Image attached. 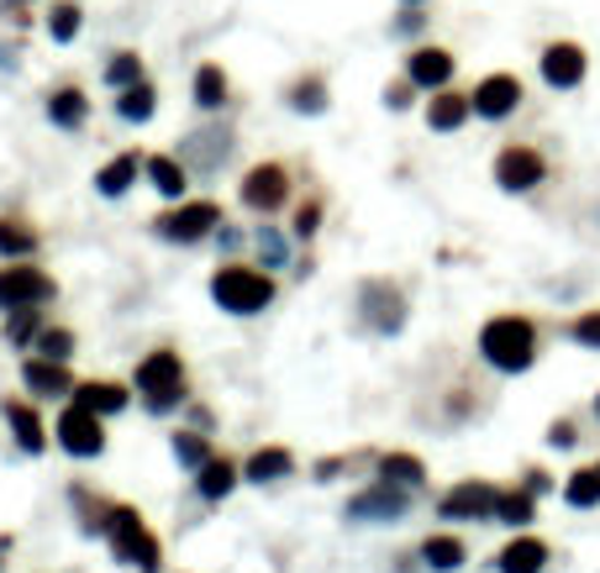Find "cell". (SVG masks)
<instances>
[{
  "label": "cell",
  "instance_id": "obj_1",
  "mask_svg": "<svg viewBox=\"0 0 600 573\" xmlns=\"http://www.w3.org/2000/svg\"><path fill=\"white\" fill-rule=\"evenodd\" d=\"M211 300L232 316H259L263 305L274 300V279L259 274V269H242V263H227L211 279Z\"/></svg>",
  "mask_w": 600,
  "mask_h": 573
},
{
  "label": "cell",
  "instance_id": "obj_2",
  "mask_svg": "<svg viewBox=\"0 0 600 573\" xmlns=\"http://www.w3.org/2000/svg\"><path fill=\"white\" fill-rule=\"evenodd\" d=\"M480 353L496 369H506V374H521L532 363V353H538V332H532V321H521V316H496L480 332Z\"/></svg>",
  "mask_w": 600,
  "mask_h": 573
},
{
  "label": "cell",
  "instance_id": "obj_3",
  "mask_svg": "<svg viewBox=\"0 0 600 573\" xmlns=\"http://www.w3.org/2000/svg\"><path fill=\"white\" fill-rule=\"evenodd\" d=\"M106 521H111V547H117L121 563H138V569H148V573L159 569V563H163L159 536L142 526V515L132 511V505H117Z\"/></svg>",
  "mask_w": 600,
  "mask_h": 573
},
{
  "label": "cell",
  "instance_id": "obj_4",
  "mask_svg": "<svg viewBox=\"0 0 600 573\" xmlns=\"http://www.w3.org/2000/svg\"><path fill=\"white\" fill-rule=\"evenodd\" d=\"M138 390L148 395L153 411H174L184 405V369L174 353H153L138 363Z\"/></svg>",
  "mask_w": 600,
  "mask_h": 573
},
{
  "label": "cell",
  "instance_id": "obj_5",
  "mask_svg": "<svg viewBox=\"0 0 600 573\" xmlns=\"http://www.w3.org/2000/svg\"><path fill=\"white\" fill-rule=\"evenodd\" d=\"M153 227H159V238H169V242H200L221 227V211H217V200H196V205H180L174 217H159Z\"/></svg>",
  "mask_w": 600,
  "mask_h": 573
},
{
  "label": "cell",
  "instance_id": "obj_6",
  "mask_svg": "<svg viewBox=\"0 0 600 573\" xmlns=\"http://www.w3.org/2000/svg\"><path fill=\"white\" fill-rule=\"evenodd\" d=\"M542 174H548V163H542L538 148H506L496 159V179H500V190H511V195H521V190H538Z\"/></svg>",
  "mask_w": 600,
  "mask_h": 573
},
{
  "label": "cell",
  "instance_id": "obj_7",
  "mask_svg": "<svg viewBox=\"0 0 600 573\" xmlns=\"http://www.w3.org/2000/svg\"><path fill=\"white\" fill-rule=\"evenodd\" d=\"M284 195H290V174H284V163H259V169H248L242 179V205H253V211H280Z\"/></svg>",
  "mask_w": 600,
  "mask_h": 573
},
{
  "label": "cell",
  "instance_id": "obj_8",
  "mask_svg": "<svg viewBox=\"0 0 600 573\" xmlns=\"http://www.w3.org/2000/svg\"><path fill=\"white\" fill-rule=\"evenodd\" d=\"M411 511V494L400 490V484H374V490H363L348 500V521H400V515Z\"/></svg>",
  "mask_w": 600,
  "mask_h": 573
},
{
  "label": "cell",
  "instance_id": "obj_9",
  "mask_svg": "<svg viewBox=\"0 0 600 573\" xmlns=\"http://www.w3.org/2000/svg\"><path fill=\"white\" fill-rule=\"evenodd\" d=\"M500 505V490H490V484H480V479H469V484H459V490L442 494V521H484V515H496Z\"/></svg>",
  "mask_w": 600,
  "mask_h": 573
},
{
  "label": "cell",
  "instance_id": "obj_10",
  "mask_svg": "<svg viewBox=\"0 0 600 573\" xmlns=\"http://www.w3.org/2000/svg\"><path fill=\"white\" fill-rule=\"evenodd\" d=\"M53 295V279L38 269H0V311H21V305H42Z\"/></svg>",
  "mask_w": 600,
  "mask_h": 573
},
{
  "label": "cell",
  "instance_id": "obj_11",
  "mask_svg": "<svg viewBox=\"0 0 600 573\" xmlns=\"http://www.w3.org/2000/svg\"><path fill=\"white\" fill-rule=\"evenodd\" d=\"M59 442H63V453H74V458H96L100 448H106V436H100L96 411H84V405H69V411L59 415Z\"/></svg>",
  "mask_w": 600,
  "mask_h": 573
},
{
  "label": "cell",
  "instance_id": "obj_12",
  "mask_svg": "<svg viewBox=\"0 0 600 573\" xmlns=\"http://www.w3.org/2000/svg\"><path fill=\"white\" fill-rule=\"evenodd\" d=\"M584 48L580 42H548L542 48V80L553 84V90H574L584 80Z\"/></svg>",
  "mask_w": 600,
  "mask_h": 573
},
{
  "label": "cell",
  "instance_id": "obj_13",
  "mask_svg": "<svg viewBox=\"0 0 600 573\" xmlns=\"http://www.w3.org/2000/svg\"><path fill=\"white\" fill-rule=\"evenodd\" d=\"M517 105H521V80L517 74H484L480 90H474V117H484V121L511 117Z\"/></svg>",
  "mask_w": 600,
  "mask_h": 573
},
{
  "label": "cell",
  "instance_id": "obj_14",
  "mask_svg": "<svg viewBox=\"0 0 600 573\" xmlns=\"http://www.w3.org/2000/svg\"><path fill=\"white\" fill-rule=\"evenodd\" d=\"M363 316L374 321L380 332H400V321H406V300H400L396 284H384V279L363 284Z\"/></svg>",
  "mask_w": 600,
  "mask_h": 573
},
{
  "label": "cell",
  "instance_id": "obj_15",
  "mask_svg": "<svg viewBox=\"0 0 600 573\" xmlns=\"http://www.w3.org/2000/svg\"><path fill=\"white\" fill-rule=\"evenodd\" d=\"M453 53L448 48H417L411 59H406V80H417L421 90H442V84L453 80Z\"/></svg>",
  "mask_w": 600,
  "mask_h": 573
},
{
  "label": "cell",
  "instance_id": "obj_16",
  "mask_svg": "<svg viewBox=\"0 0 600 573\" xmlns=\"http://www.w3.org/2000/svg\"><path fill=\"white\" fill-rule=\"evenodd\" d=\"M21 379H27L32 395H69L74 390V379H69V369H63L59 358H27L21 363Z\"/></svg>",
  "mask_w": 600,
  "mask_h": 573
},
{
  "label": "cell",
  "instance_id": "obj_17",
  "mask_svg": "<svg viewBox=\"0 0 600 573\" xmlns=\"http://www.w3.org/2000/svg\"><path fill=\"white\" fill-rule=\"evenodd\" d=\"M469 117H474V96H459V90H438V100L427 105V127L432 132H459Z\"/></svg>",
  "mask_w": 600,
  "mask_h": 573
},
{
  "label": "cell",
  "instance_id": "obj_18",
  "mask_svg": "<svg viewBox=\"0 0 600 573\" xmlns=\"http://www.w3.org/2000/svg\"><path fill=\"white\" fill-rule=\"evenodd\" d=\"M500 573H542V563H548V547H542L538 536H517L506 553L496 557Z\"/></svg>",
  "mask_w": 600,
  "mask_h": 573
},
{
  "label": "cell",
  "instance_id": "obj_19",
  "mask_svg": "<svg viewBox=\"0 0 600 573\" xmlns=\"http://www.w3.org/2000/svg\"><path fill=\"white\" fill-rule=\"evenodd\" d=\"M296 469V458L284 453V448H259V453L242 463V479H253V484H274V479H284Z\"/></svg>",
  "mask_w": 600,
  "mask_h": 573
},
{
  "label": "cell",
  "instance_id": "obj_20",
  "mask_svg": "<svg viewBox=\"0 0 600 573\" xmlns=\"http://www.w3.org/2000/svg\"><path fill=\"white\" fill-rule=\"evenodd\" d=\"M74 405H84V411H96V415H111V411L127 405V390H121V384H100V379H90V384L74 390Z\"/></svg>",
  "mask_w": 600,
  "mask_h": 573
},
{
  "label": "cell",
  "instance_id": "obj_21",
  "mask_svg": "<svg viewBox=\"0 0 600 573\" xmlns=\"http://www.w3.org/2000/svg\"><path fill=\"white\" fill-rule=\"evenodd\" d=\"M421 563L438 569V573L463 569V542L459 536H427V542H421Z\"/></svg>",
  "mask_w": 600,
  "mask_h": 573
},
{
  "label": "cell",
  "instance_id": "obj_22",
  "mask_svg": "<svg viewBox=\"0 0 600 573\" xmlns=\"http://www.w3.org/2000/svg\"><path fill=\"white\" fill-rule=\"evenodd\" d=\"M227 127H217V132H200V138H190L184 142V159L190 163H200V169H217L221 159H227Z\"/></svg>",
  "mask_w": 600,
  "mask_h": 573
},
{
  "label": "cell",
  "instance_id": "obj_23",
  "mask_svg": "<svg viewBox=\"0 0 600 573\" xmlns=\"http://www.w3.org/2000/svg\"><path fill=\"white\" fill-rule=\"evenodd\" d=\"M48 117L59 121L63 132L84 127V117H90V105H84V90H53V100H48Z\"/></svg>",
  "mask_w": 600,
  "mask_h": 573
},
{
  "label": "cell",
  "instance_id": "obj_24",
  "mask_svg": "<svg viewBox=\"0 0 600 573\" xmlns=\"http://www.w3.org/2000/svg\"><path fill=\"white\" fill-rule=\"evenodd\" d=\"M421 474H427V469H421V458H411V453H384V458H380V479H384V484L417 490Z\"/></svg>",
  "mask_w": 600,
  "mask_h": 573
},
{
  "label": "cell",
  "instance_id": "obj_25",
  "mask_svg": "<svg viewBox=\"0 0 600 573\" xmlns=\"http://www.w3.org/2000/svg\"><path fill=\"white\" fill-rule=\"evenodd\" d=\"M153 105H159V96H153V84H127V90H117V117L127 121H148L153 117Z\"/></svg>",
  "mask_w": 600,
  "mask_h": 573
},
{
  "label": "cell",
  "instance_id": "obj_26",
  "mask_svg": "<svg viewBox=\"0 0 600 573\" xmlns=\"http://www.w3.org/2000/svg\"><path fill=\"white\" fill-rule=\"evenodd\" d=\"M196 105L200 111H221L227 105V74H221L217 63L196 69Z\"/></svg>",
  "mask_w": 600,
  "mask_h": 573
},
{
  "label": "cell",
  "instance_id": "obj_27",
  "mask_svg": "<svg viewBox=\"0 0 600 573\" xmlns=\"http://www.w3.org/2000/svg\"><path fill=\"white\" fill-rule=\"evenodd\" d=\"M196 484H200V494H206V500H221V494L238 484V463H227V458H211V463H206V469L196 474Z\"/></svg>",
  "mask_w": 600,
  "mask_h": 573
},
{
  "label": "cell",
  "instance_id": "obj_28",
  "mask_svg": "<svg viewBox=\"0 0 600 573\" xmlns=\"http://www.w3.org/2000/svg\"><path fill=\"white\" fill-rule=\"evenodd\" d=\"M132 179H138V159H132V153H121V159H111L96 174V190H100V195H121Z\"/></svg>",
  "mask_w": 600,
  "mask_h": 573
},
{
  "label": "cell",
  "instance_id": "obj_29",
  "mask_svg": "<svg viewBox=\"0 0 600 573\" xmlns=\"http://www.w3.org/2000/svg\"><path fill=\"white\" fill-rule=\"evenodd\" d=\"M148 179H153V190L159 195H184V163L180 159H148Z\"/></svg>",
  "mask_w": 600,
  "mask_h": 573
},
{
  "label": "cell",
  "instance_id": "obj_30",
  "mask_svg": "<svg viewBox=\"0 0 600 573\" xmlns=\"http://www.w3.org/2000/svg\"><path fill=\"white\" fill-rule=\"evenodd\" d=\"M563 500H569V505H580V511L600 505V469H580V474H569V484H563Z\"/></svg>",
  "mask_w": 600,
  "mask_h": 573
},
{
  "label": "cell",
  "instance_id": "obj_31",
  "mask_svg": "<svg viewBox=\"0 0 600 573\" xmlns=\"http://www.w3.org/2000/svg\"><path fill=\"white\" fill-rule=\"evenodd\" d=\"M6 421H11V432H17V442L27 453H42V421L27 405H6Z\"/></svg>",
  "mask_w": 600,
  "mask_h": 573
},
{
  "label": "cell",
  "instance_id": "obj_32",
  "mask_svg": "<svg viewBox=\"0 0 600 573\" xmlns=\"http://www.w3.org/2000/svg\"><path fill=\"white\" fill-rule=\"evenodd\" d=\"M290 105H296L300 117H317V111H327V84H321L317 74H306V80L290 90Z\"/></svg>",
  "mask_w": 600,
  "mask_h": 573
},
{
  "label": "cell",
  "instance_id": "obj_33",
  "mask_svg": "<svg viewBox=\"0 0 600 573\" xmlns=\"http://www.w3.org/2000/svg\"><path fill=\"white\" fill-rule=\"evenodd\" d=\"M32 248H38V232H32V227H21V221H0V253L27 258Z\"/></svg>",
  "mask_w": 600,
  "mask_h": 573
},
{
  "label": "cell",
  "instance_id": "obj_34",
  "mask_svg": "<svg viewBox=\"0 0 600 573\" xmlns=\"http://www.w3.org/2000/svg\"><path fill=\"white\" fill-rule=\"evenodd\" d=\"M174 453H180V463L190 469V474H200V469L211 463V448H206V436H196V432H180V436H174Z\"/></svg>",
  "mask_w": 600,
  "mask_h": 573
},
{
  "label": "cell",
  "instance_id": "obj_35",
  "mask_svg": "<svg viewBox=\"0 0 600 573\" xmlns=\"http://www.w3.org/2000/svg\"><path fill=\"white\" fill-rule=\"evenodd\" d=\"M48 32H53V42H74V38H80V6H69V0L53 6V11H48Z\"/></svg>",
  "mask_w": 600,
  "mask_h": 573
},
{
  "label": "cell",
  "instance_id": "obj_36",
  "mask_svg": "<svg viewBox=\"0 0 600 573\" xmlns=\"http://www.w3.org/2000/svg\"><path fill=\"white\" fill-rule=\"evenodd\" d=\"M138 80H142L138 53H117V59L106 63V84H111V90H127V84H138Z\"/></svg>",
  "mask_w": 600,
  "mask_h": 573
},
{
  "label": "cell",
  "instance_id": "obj_37",
  "mask_svg": "<svg viewBox=\"0 0 600 573\" xmlns=\"http://www.w3.org/2000/svg\"><path fill=\"white\" fill-rule=\"evenodd\" d=\"M496 515L506 521V526H527V521H532V490H521V494H500Z\"/></svg>",
  "mask_w": 600,
  "mask_h": 573
},
{
  "label": "cell",
  "instance_id": "obj_38",
  "mask_svg": "<svg viewBox=\"0 0 600 573\" xmlns=\"http://www.w3.org/2000/svg\"><path fill=\"white\" fill-rule=\"evenodd\" d=\"M38 353L42 358H59V363H63V358L74 353V336L59 332V326H53V332H38Z\"/></svg>",
  "mask_w": 600,
  "mask_h": 573
},
{
  "label": "cell",
  "instance_id": "obj_39",
  "mask_svg": "<svg viewBox=\"0 0 600 573\" xmlns=\"http://www.w3.org/2000/svg\"><path fill=\"white\" fill-rule=\"evenodd\" d=\"M27 336H38V305L11 311V342H27Z\"/></svg>",
  "mask_w": 600,
  "mask_h": 573
},
{
  "label": "cell",
  "instance_id": "obj_40",
  "mask_svg": "<svg viewBox=\"0 0 600 573\" xmlns=\"http://www.w3.org/2000/svg\"><path fill=\"white\" fill-rule=\"evenodd\" d=\"M574 336H580L584 348H600V311H584V316L574 321Z\"/></svg>",
  "mask_w": 600,
  "mask_h": 573
},
{
  "label": "cell",
  "instance_id": "obj_41",
  "mask_svg": "<svg viewBox=\"0 0 600 573\" xmlns=\"http://www.w3.org/2000/svg\"><path fill=\"white\" fill-rule=\"evenodd\" d=\"M263 269H284V238L280 232H263Z\"/></svg>",
  "mask_w": 600,
  "mask_h": 573
},
{
  "label": "cell",
  "instance_id": "obj_42",
  "mask_svg": "<svg viewBox=\"0 0 600 573\" xmlns=\"http://www.w3.org/2000/svg\"><path fill=\"white\" fill-rule=\"evenodd\" d=\"M411 90H417V80L390 84V90H384V105H390V111H406V105H411Z\"/></svg>",
  "mask_w": 600,
  "mask_h": 573
},
{
  "label": "cell",
  "instance_id": "obj_43",
  "mask_svg": "<svg viewBox=\"0 0 600 573\" xmlns=\"http://www.w3.org/2000/svg\"><path fill=\"white\" fill-rule=\"evenodd\" d=\"M296 232H300V238H311V232H317V205H306V211L296 217Z\"/></svg>",
  "mask_w": 600,
  "mask_h": 573
},
{
  "label": "cell",
  "instance_id": "obj_44",
  "mask_svg": "<svg viewBox=\"0 0 600 573\" xmlns=\"http://www.w3.org/2000/svg\"><path fill=\"white\" fill-rule=\"evenodd\" d=\"M548 442H553V448H574V426H569V421H559V426H553V436H548Z\"/></svg>",
  "mask_w": 600,
  "mask_h": 573
},
{
  "label": "cell",
  "instance_id": "obj_45",
  "mask_svg": "<svg viewBox=\"0 0 600 573\" xmlns=\"http://www.w3.org/2000/svg\"><path fill=\"white\" fill-rule=\"evenodd\" d=\"M6 547H11V542H0V557H6Z\"/></svg>",
  "mask_w": 600,
  "mask_h": 573
},
{
  "label": "cell",
  "instance_id": "obj_46",
  "mask_svg": "<svg viewBox=\"0 0 600 573\" xmlns=\"http://www.w3.org/2000/svg\"><path fill=\"white\" fill-rule=\"evenodd\" d=\"M406 6H421V0H406Z\"/></svg>",
  "mask_w": 600,
  "mask_h": 573
},
{
  "label": "cell",
  "instance_id": "obj_47",
  "mask_svg": "<svg viewBox=\"0 0 600 573\" xmlns=\"http://www.w3.org/2000/svg\"><path fill=\"white\" fill-rule=\"evenodd\" d=\"M6 6H21V0H6Z\"/></svg>",
  "mask_w": 600,
  "mask_h": 573
},
{
  "label": "cell",
  "instance_id": "obj_48",
  "mask_svg": "<svg viewBox=\"0 0 600 573\" xmlns=\"http://www.w3.org/2000/svg\"><path fill=\"white\" fill-rule=\"evenodd\" d=\"M596 415H600V400H596Z\"/></svg>",
  "mask_w": 600,
  "mask_h": 573
}]
</instances>
